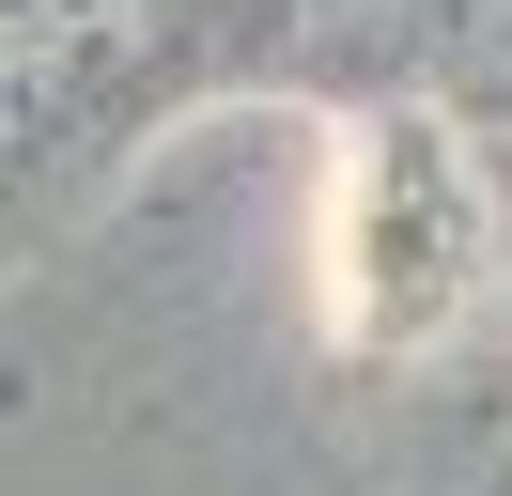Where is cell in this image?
I'll return each mask as SVG.
<instances>
[{
    "instance_id": "obj_1",
    "label": "cell",
    "mask_w": 512,
    "mask_h": 496,
    "mask_svg": "<svg viewBox=\"0 0 512 496\" xmlns=\"http://www.w3.org/2000/svg\"><path fill=\"white\" fill-rule=\"evenodd\" d=\"M342 310L357 341H435L450 310L481 295V202L435 140H373L357 155V233H342Z\"/></svg>"
}]
</instances>
